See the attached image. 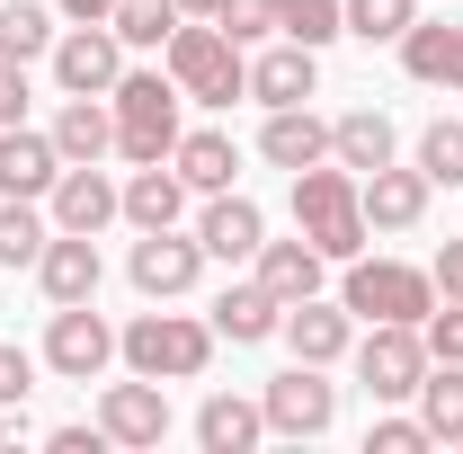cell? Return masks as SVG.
Listing matches in <instances>:
<instances>
[{"mask_svg":"<svg viewBox=\"0 0 463 454\" xmlns=\"http://www.w3.org/2000/svg\"><path fill=\"white\" fill-rule=\"evenodd\" d=\"M259 152H268L277 170H312V161H330V125H321L312 108H268Z\"/></svg>","mask_w":463,"mask_h":454,"instance_id":"7402d4cb","label":"cell"},{"mask_svg":"<svg viewBox=\"0 0 463 454\" xmlns=\"http://www.w3.org/2000/svg\"><path fill=\"white\" fill-rule=\"evenodd\" d=\"M259 410H268V437H330L339 383H330V365H303V356H294L286 374L259 393Z\"/></svg>","mask_w":463,"mask_h":454,"instance_id":"8992f818","label":"cell"},{"mask_svg":"<svg viewBox=\"0 0 463 454\" xmlns=\"http://www.w3.org/2000/svg\"><path fill=\"white\" fill-rule=\"evenodd\" d=\"M419 170H428V187H463V125L455 116H437L419 134Z\"/></svg>","mask_w":463,"mask_h":454,"instance_id":"836d02e7","label":"cell"},{"mask_svg":"<svg viewBox=\"0 0 463 454\" xmlns=\"http://www.w3.org/2000/svg\"><path fill=\"white\" fill-rule=\"evenodd\" d=\"M116 356L134 374H152V383H196L214 365V321H196V312H143V321L116 330Z\"/></svg>","mask_w":463,"mask_h":454,"instance_id":"3957f363","label":"cell"},{"mask_svg":"<svg viewBox=\"0 0 463 454\" xmlns=\"http://www.w3.org/2000/svg\"><path fill=\"white\" fill-rule=\"evenodd\" d=\"M0 125H27V62H0Z\"/></svg>","mask_w":463,"mask_h":454,"instance_id":"f35d334b","label":"cell"},{"mask_svg":"<svg viewBox=\"0 0 463 454\" xmlns=\"http://www.w3.org/2000/svg\"><path fill=\"white\" fill-rule=\"evenodd\" d=\"M410 18H419V0H347V36H365V45H402Z\"/></svg>","mask_w":463,"mask_h":454,"instance_id":"d6a6232c","label":"cell"},{"mask_svg":"<svg viewBox=\"0 0 463 454\" xmlns=\"http://www.w3.org/2000/svg\"><path fill=\"white\" fill-rule=\"evenodd\" d=\"M178 214H187V178L170 161H143V170L125 178V223L134 232H170Z\"/></svg>","mask_w":463,"mask_h":454,"instance_id":"603a6c76","label":"cell"},{"mask_svg":"<svg viewBox=\"0 0 463 454\" xmlns=\"http://www.w3.org/2000/svg\"><path fill=\"white\" fill-rule=\"evenodd\" d=\"M339 303L356 312V321H428L437 312V277L428 268H402V259H347V285Z\"/></svg>","mask_w":463,"mask_h":454,"instance_id":"5b68a950","label":"cell"},{"mask_svg":"<svg viewBox=\"0 0 463 454\" xmlns=\"http://www.w3.org/2000/svg\"><path fill=\"white\" fill-rule=\"evenodd\" d=\"M45 241H54V214H36V196H0V268H9V277L36 268Z\"/></svg>","mask_w":463,"mask_h":454,"instance_id":"f1b7e54d","label":"cell"},{"mask_svg":"<svg viewBox=\"0 0 463 454\" xmlns=\"http://www.w3.org/2000/svg\"><path fill=\"white\" fill-rule=\"evenodd\" d=\"M99 428H108V446L152 454L161 437H170V393H161L152 374H134V383H108V393H99Z\"/></svg>","mask_w":463,"mask_h":454,"instance_id":"8fae6325","label":"cell"},{"mask_svg":"<svg viewBox=\"0 0 463 454\" xmlns=\"http://www.w3.org/2000/svg\"><path fill=\"white\" fill-rule=\"evenodd\" d=\"M214 9H223V0H178V18H214Z\"/></svg>","mask_w":463,"mask_h":454,"instance_id":"b9f144b4","label":"cell"},{"mask_svg":"<svg viewBox=\"0 0 463 454\" xmlns=\"http://www.w3.org/2000/svg\"><path fill=\"white\" fill-rule=\"evenodd\" d=\"M108 108H116V152H125L134 170L178 152V108H187V99H178L170 71H125L108 90Z\"/></svg>","mask_w":463,"mask_h":454,"instance_id":"277c9868","label":"cell"},{"mask_svg":"<svg viewBox=\"0 0 463 454\" xmlns=\"http://www.w3.org/2000/svg\"><path fill=\"white\" fill-rule=\"evenodd\" d=\"M312 90H321V54H312V45H294V36L250 62V99H259V108H303Z\"/></svg>","mask_w":463,"mask_h":454,"instance_id":"ac0fdd59","label":"cell"},{"mask_svg":"<svg viewBox=\"0 0 463 454\" xmlns=\"http://www.w3.org/2000/svg\"><path fill=\"white\" fill-rule=\"evenodd\" d=\"M54 178H62V152H54V134H27V125H0V196H54Z\"/></svg>","mask_w":463,"mask_h":454,"instance_id":"e0dca14e","label":"cell"},{"mask_svg":"<svg viewBox=\"0 0 463 454\" xmlns=\"http://www.w3.org/2000/svg\"><path fill=\"white\" fill-rule=\"evenodd\" d=\"M402 71L419 80V90H463V27H446V18H410Z\"/></svg>","mask_w":463,"mask_h":454,"instance_id":"d6986e66","label":"cell"},{"mask_svg":"<svg viewBox=\"0 0 463 454\" xmlns=\"http://www.w3.org/2000/svg\"><path fill=\"white\" fill-rule=\"evenodd\" d=\"M428 277H437V303H463V241L437 250V268H428Z\"/></svg>","mask_w":463,"mask_h":454,"instance_id":"ab89813d","label":"cell"},{"mask_svg":"<svg viewBox=\"0 0 463 454\" xmlns=\"http://www.w3.org/2000/svg\"><path fill=\"white\" fill-rule=\"evenodd\" d=\"M196 241H205V259L250 268V259H259V241H268V214H259L241 187H214V196H205V214H196Z\"/></svg>","mask_w":463,"mask_h":454,"instance_id":"4fadbf2b","label":"cell"},{"mask_svg":"<svg viewBox=\"0 0 463 454\" xmlns=\"http://www.w3.org/2000/svg\"><path fill=\"white\" fill-rule=\"evenodd\" d=\"M45 62H54L62 99H108L116 80H125V36H116L108 18H99V27H62Z\"/></svg>","mask_w":463,"mask_h":454,"instance_id":"9c48e42d","label":"cell"},{"mask_svg":"<svg viewBox=\"0 0 463 454\" xmlns=\"http://www.w3.org/2000/svg\"><path fill=\"white\" fill-rule=\"evenodd\" d=\"M45 214H54V232H108V223H125V187L99 161H62Z\"/></svg>","mask_w":463,"mask_h":454,"instance_id":"7c38bea8","label":"cell"},{"mask_svg":"<svg viewBox=\"0 0 463 454\" xmlns=\"http://www.w3.org/2000/svg\"><path fill=\"white\" fill-rule=\"evenodd\" d=\"M108 27L125 36V54H161V45H170V27H178V0H116Z\"/></svg>","mask_w":463,"mask_h":454,"instance_id":"4dcf8cb0","label":"cell"},{"mask_svg":"<svg viewBox=\"0 0 463 454\" xmlns=\"http://www.w3.org/2000/svg\"><path fill=\"white\" fill-rule=\"evenodd\" d=\"M170 170L187 178L196 196H214V187H232V178H241V152H232V134H214V125H205V134H178Z\"/></svg>","mask_w":463,"mask_h":454,"instance_id":"4316f807","label":"cell"},{"mask_svg":"<svg viewBox=\"0 0 463 454\" xmlns=\"http://www.w3.org/2000/svg\"><path fill=\"white\" fill-rule=\"evenodd\" d=\"M161 71L178 80V99H196V108H232V99H250V54L232 45L214 18H178L170 45H161Z\"/></svg>","mask_w":463,"mask_h":454,"instance_id":"6da1fadb","label":"cell"},{"mask_svg":"<svg viewBox=\"0 0 463 454\" xmlns=\"http://www.w3.org/2000/svg\"><path fill=\"white\" fill-rule=\"evenodd\" d=\"M294 223H303V241H312L330 268H347V259L365 250L356 170H339V161H312V170H294Z\"/></svg>","mask_w":463,"mask_h":454,"instance_id":"7a4b0ae2","label":"cell"},{"mask_svg":"<svg viewBox=\"0 0 463 454\" xmlns=\"http://www.w3.org/2000/svg\"><path fill=\"white\" fill-rule=\"evenodd\" d=\"M277 36H294V45H330V36H347V0H277Z\"/></svg>","mask_w":463,"mask_h":454,"instance_id":"1f68e13d","label":"cell"},{"mask_svg":"<svg viewBox=\"0 0 463 454\" xmlns=\"http://www.w3.org/2000/svg\"><path fill=\"white\" fill-rule=\"evenodd\" d=\"M54 9L45 0H0V62H36V54H54Z\"/></svg>","mask_w":463,"mask_h":454,"instance_id":"f546056e","label":"cell"},{"mask_svg":"<svg viewBox=\"0 0 463 454\" xmlns=\"http://www.w3.org/2000/svg\"><path fill=\"white\" fill-rule=\"evenodd\" d=\"M419 374H428V339H419V321H374L365 347H356V383L374 401H410L419 393Z\"/></svg>","mask_w":463,"mask_h":454,"instance_id":"ba28073f","label":"cell"},{"mask_svg":"<svg viewBox=\"0 0 463 454\" xmlns=\"http://www.w3.org/2000/svg\"><path fill=\"white\" fill-rule=\"evenodd\" d=\"M214 27H223L232 45H259V36H277V0H223Z\"/></svg>","mask_w":463,"mask_h":454,"instance_id":"e575fe53","label":"cell"},{"mask_svg":"<svg viewBox=\"0 0 463 454\" xmlns=\"http://www.w3.org/2000/svg\"><path fill=\"white\" fill-rule=\"evenodd\" d=\"M330 161H339V170H383V161H392V116L383 108H347L339 125H330Z\"/></svg>","mask_w":463,"mask_h":454,"instance_id":"d4e9b609","label":"cell"},{"mask_svg":"<svg viewBox=\"0 0 463 454\" xmlns=\"http://www.w3.org/2000/svg\"><path fill=\"white\" fill-rule=\"evenodd\" d=\"M125 277H134V294H152V303H178L187 285L205 277V241L196 232H143L134 250H125Z\"/></svg>","mask_w":463,"mask_h":454,"instance_id":"30bf717a","label":"cell"},{"mask_svg":"<svg viewBox=\"0 0 463 454\" xmlns=\"http://www.w3.org/2000/svg\"><path fill=\"white\" fill-rule=\"evenodd\" d=\"M419 419H428V437L437 446H463V365H437L428 356V374H419Z\"/></svg>","mask_w":463,"mask_h":454,"instance_id":"83f0119b","label":"cell"},{"mask_svg":"<svg viewBox=\"0 0 463 454\" xmlns=\"http://www.w3.org/2000/svg\"><path fill=\"white\" fill-rule=\"evenodd\" d=\"M286 330V303L268 294V285L250 277V285H223L214 294V339H232V347H259V339H277Z\"/></svg>","mask_w":463,"mask_h":454,"instance_id":"ffe728a7","label":"cell"},{"mask_svg":"<svg viewBox=\"0 0 463 454\" xmlns=\"http://www.w3.org/2000/svg\"><path fill=\"white\" fill-rule=\"evenodd\" d=\"M277 339L303 356V365H339L347 347H356V312L347 303H321V294H303V303H286V330Z\"/></svg>","mask_w":463,"mask_h":454,"instance_id":"2e32d148","label":"cell"},{"mask_svg":"<svg viewBox=\"0 0 463 454\" xmlns=\"http://www.w3.org/2000/svg\"><path fill=\"white\" fill-rule=\"evenodd\" d=\"M45 446H54V454H99V446H108V428H99V419H90V428H54Z\"/></svg>","mask_w":463,"mask_h":454,"instance_id":"60d3db41","label":"cell"},{"mask_svg":"<svg viewBox=\"0 0 463 454\" xmlns=\"http://www.w3.org/2000/svg\"><path fill=\"white\" fill-rule=\"evenodd\" d=\"M250 268H259V285H268L277 303H303V294H321V277H330V259H321L303 232H294V241H259Z\"/></svg>","mask_w":463,"mask_h":454,"instance_id":"44dd1931","label":"cell"},{"mask_svg":"<svg viewBox=\"0 0 463 454\" xmlns=\"http://www.w3.org/2000/svg\"><path fill=\"white\" fill-rule=\"evenodd\" d=\"M437 437H428V419H374L365 428V454H428Z\"/></svg>","mask_w":463,"mask_h":454,"instance_id":"d590c367","label":"cell"},{"mask_svg":"<svg viewBox=\"0 0 463 454\" xmlns=\"http://www.w3.org/2000/svg\"><path fill=\"white\" fill-rule=\"evenodd\" d=\"M45 365H54L62 383H99V374L116 365L108 312H90V303H54V321H45Z\"/></svg>","mask_w":463,"mask_h":454,"instance_id":"52a82bcc","label":"cell"},{"mask_svg":"<svg viewBox=\"0 0 463 454\" xmlns=\"http://www.w3.org/2000/svg\"><path fill=\"white\" fill-rule=\"evenodd\" d=\"M428 170H402V161H383V170L356 178V205H365V232H419V214H428Z\"/></svg>","mask_w":463,"mask_h":454,"instance_id":"5bb4252c","label":"cell"},{"mask_svg":"<svg viewBox=\"0 0 463 454\" xmlns=\"http://www.w3.org/2000/svg\"><path fill=\"white\" fill-rule=\"evenodd\" d=\"M99 277H108L99 232H54V241H45V259H36L45 303H99Z\"/></svg>","mask_w":463,"mask_h":454,"instance_id":"9a60e30c","label":"cell"},{"mask_svg":"<svg viewBox=\"0 0 463 454\" xmlns=\"http://www.w3.org/2000/svg\"><path fill=\"white\" fill-rule=\"evenodd\" d=\"M54 152H62V161H108V152H116V108H108V99H62Z\"/></svg>","mask_w":463,"mask_h":454,"instance_id":"484cf974","label":"cell"},{"mask_svg":"<svg viewBox=\"0 0 463 454\" xmlns=\"http://www.w3.org/2000/svg\"><path fill=\"white\" fill-rule=\"evenodd\" d=\"M9 437H18V410H0V446H9Z\"/></svg>","mask_w":463,"mask_h":454,"instance_id":"7bdbcfd3","label":"cell"},{"mask_svg":"<svg viewBox=\"0 0 463 454\" xmlns=\"http://www.w3.org/2000/svg\"><path fill=\"white\" fill-rule=\"evenodd\" d=\"M259 437H268V410H259V401L205 393V410H196V446H205V454H250Z\"/></svg>","mask_w":463,"mask_h":454,"instance_id":"cb8c5ba5","label":"cell"},{"mask_svg":"<svg viewBox=\"0 0 463 454\" xmlns=\"http://www.w3.org/2000/svg\"><path fill=\"white\" fill-rule=\"evenodd\" d=\"M36 393V356H27V347H9L0 339V410H18V401Z\"/></svg>","mask_w":463,"mask_h":454,"instance_id":"74e56055","label":"cell"},{"mask_svg":"<svg viewBox=\"0 0 463 454\" xmlns=\"http://www.w3.org/2000/svg\"><path fill=\"white\" fill-rule=\"evenodd\" d=\"M419 339H428L437 365H463V303H437V312L419 321Z\"/></svg>","mask_w":463,"mask_h":454,"instance_id":"8d00e7d4","label":"cell"}]
</instances>
